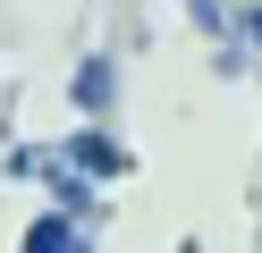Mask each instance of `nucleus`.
<instances>
[{"label":"nucleus","instance_id":"obj_1","mask_svg":"<svg viewBox=\"0 0 262 253\" xmlns=\"http://www.w3.org/2000/svg\"><path fill=\"white\" fill-rule=\"evenodd\" d=\"M59 160H68V169H76V177H85V186H119L127 169H136V152H127L119 135L102 127V118H85V127H76L68 144H59Z\"/></svg>","mask_w":262,"mask_h":253},{"label":"nucleus","instance_id":"obj_2","mask_svg":"<svg viewBox=\"0 0 262 253\" xmlns=\"http://www.w3.org/2000/svg\"><path fill=\"white\" fill-rule=\"evenodd\" d=\"M110 101H119V59L110 51H85L76 76H68V110L76 118H110Z\"/></svg>","mask_w":262,"mask_h":253},{"label":"nucleus","instance_id":"obj_3","mask_svg":"<svg viewBox=\"0 0 262 253\" xmlns=\"http://www.w3.org/2000/svg\"><path fill=\"white\" fill-rule=\"evenodd\" d=\"M17 253H93V228H85V219H68V211H42L34 228L17 236Z\"/></svg>","mask_w":262,"mask_h":253},{"label":"nucleus","instance_id":"obj_4","mask_svg":"<svg viewBox=\"0 0 262 253\" xmlns=\"http://www.w3.org/2000/svg\"><path fill=\"white\" fill-rule=\"evenodd\" d=\"M9 177H17V186H51L59 177V144H17V152H9Z\"/></svg>","mask_w":262,"mask_h":253},{"label":"nucleus","instance_id":"obj_5","mask_svg":"<svg viewBox=\"0 0 262 253\" xmlns=\"http://www.w3.org/2000/svg\"><path fill=\"white\" fill-rule=\"evenodd\" d=\"M228 9H237V0H186L194 34H211V42H228Z\"/></svg>","mask_w":262,"mask_h":253},{"label":"nucleus","instance_id":"obj_6","mask_svg":"<svg viewBox=\"0 0 262 253\" xmlns=\"http://www.w3.org/2000/svg\"><path fill=\"white\" fill-rule=\"evenodd\" d=\"M245 67H254V51H245L237 34H228V42H211V76H228V84H237Z\"/></svg>","mask_w":262,"mask_h":253},{"label":"nucleus","instance_id":"obj_7","mask_svg":"<svg viewBox=\"0 0 262 253\" xmlns=\"http://www.w3.org/2000/svg\"><path fill=\"white\" fill-rule=\"evenodd\" d=\"M228 34H237L245 51H262V0H237V9H228Z\"/></svg>","mask_w":262,"mask_h":253},{"label":"nucleus","instance_id":"obj_8","mask_svg":"<svg viewBox=\"0 0 262 253\" xmlns=\"http://www.w3.org/2000/svg\"><path fill=\"white\" fill-rule=\"evenodd\" d=\"M186 253H194V245H186Z\"/></svg>","mask_w":262,"mask_h":253}]
</instances>
